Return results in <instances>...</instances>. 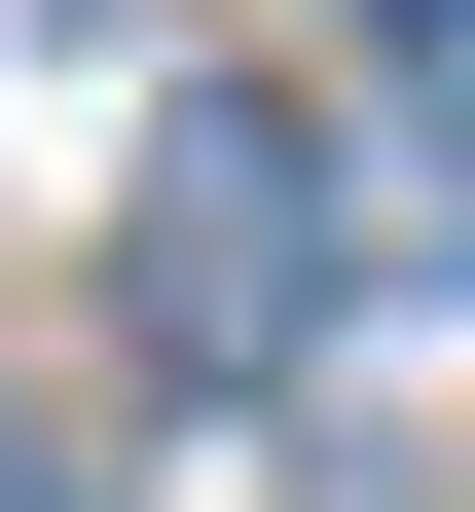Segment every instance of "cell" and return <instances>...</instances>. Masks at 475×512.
I'll return each instance as SVG.
<instances>
[{
  "instance_id": "7a4b0ae2",
  "label": "cell",
  "mask_w": 475,
  "mask_h": 512,
  "mask_svg": "<svg viewBox=\"0 0 475 512\" xmlns=\"http://www.w3.org/2000/svg\"><path fill=\"white\" fill-rule=\"evenodd\" d=\"M402 74H439V110H475V0H439V37H402Z\"/></svg>"
},
{
  "instance_id": "6da1fadb",
  "label": "cell",
  "mask_w": 475,
  "mask_h": 512,
  "mask_svg": "<svg viewBox=\"0 0 475 512\" xmlns=\"http://www.w3.org/2000/svg\"><path fill=\"white\" fill-rule=\"evenodd\" d=\"M147 330L183 366H293L329 330V147H293V110H183V147H147Z\"/></svg>"
}]
</instances>
